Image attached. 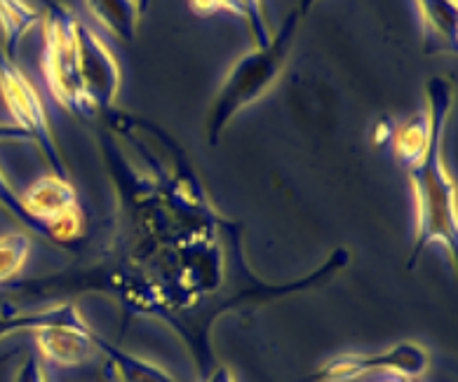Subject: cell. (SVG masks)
Returning <instances> with one entry per match:
<instances>
[{"label": "cell", "mask_w": 458, "mask_h": 382, "mask_svg": "<svg viewBox=\"0 0 458 382\" xmlns=\"http://www.w3.org/2000/svg\"><path fill=\"white\" fill-rule=\"evenodd\" d=\"M456 87L445 76L430 78L426 85V108L433 120L430 144L414 170L407 171L416 209L414 249L409 253L407 268L414 270L423 251L433 245L445 246L456 265L458 256V188L446 170L445 138L452 118Z\"/></svg>", "instance_id": "obj_1"}, {"label": "cell", "mask_w": 458, "mask_h": 382, "mask_svg": "<svg viewBox=\"0 0 458 382\" xmlns=\"http://www.w3.org/2000/svg\"><path fill=\"white\" fill-rule=\"evenodd\" d=\"M303 20L306 17L294 7L283 26L273 31V38L266 47H254L233 63L205 118V134L212 148L219 145L221 137L235 120V115L242 113L251 104H257L259 99H264L270 89L276 87L287 66L289 52Z\"/></svg>", "instance_id": "obj_2"}, {"label": "cell", "mask_w": 458, "mask_h": 382, "mask_svg": "<svg viewBox=\"0 0 458 382\" xmlns=\"http://www.w3.org/2000/svg\"><path fill=\"white\" fill-rule=\"evenodd\" d=\"M78 17L69 5L59 0L43 3V52H40V71L50 96L57 106L82 122H95L99 118L89 96L82 87L81 71H78V45H76Z\"/></svg>", "instance_id": "obj_3"}, {"label": "cell", "mask_w": 458, "mask_h": 382, "mask_svg": "<svg viewBox=\"0 0 458 382\" xmlns=\"http://www.w3.org/2000/svg\"><path fill=\"white\" fill-rule=\"evenodd\" d=\"M0 96L5 101L7 113L14 125L21 127L31 137L33 145L40 148L47 164L52 167V174L69 179V167L64 162L57 138L52 132L43 96L31 82V78L20 69L17 59L7 57L3 47H0Z\"/></svg>", "instance_id": "obj_4"}, {"label": "cell", "mask_w": 458, "mask_h": 382, "mask_svg": "<svg viewBox=\"0 0 458 382\" xmlns=\"http://www.w3.org/2000/svg\"><path fill=\"white\" fill-rule=\"evenodd\" d=\"M26 212L45 230V242L71 246L88 235V216L69 179L47 174L21 193Z\"/></svg>", "instance_id": "obj_5"}, {"label": "cell", "mask_w": 458, "mask_h": 382, "mask_svg": "<svg viewBox=\"0 0 458 382\" xmlns=\"http://www.w3.org/2000/svg\"><path fill=\"white\" fill-rule=\"evenodd\" d=\"M430 369V354L416 340H402L381 352H345L327 359L320 369L299 382H352L371 373L402 376L409 380L426 376Z\"/></svg>", "instance_id": "obj_6"}, {"label": "cell", "mask_w": 458, "mask_h": 382, "mask_svg": "<svg viewBox=\"0 0 458 382\" xmlns=\"http://www.w3.org/2000/svg\"><path fill=\"white\" fill-rule=\"evenodd\" d=\"M95 328L85 321L73 301H64V310L57 320L33 331L38 357L59 369H76L95 359L97 350Z\"/></svg>", "instance_id": "obj_7"}, {"label": "cell", "mask_w": 458, "mask_h": 382, "mask_svg": "<svg viewBox=\"0 0 458 382\" xmlns=\"http://www.w3.org/2000/svg\"><path fill=\"white\" fill-rule=\"evenodd\" d=\"M76 45L78 71H81L85 95L89 96L97 113H111L114 108H118V96L123 89V71L118 59L99 38V33L81 20L76 26Z\"/></svg>", "instance_id": "obj_8"}, {"label": "cell", "mask_w": 458, "mask_h": 382, "mask_svg": "<svg viewBox=\"0 0 458 382\" xmlns=\"http://www.w3.org/2000/svg\"><path fill=\"white\" fill-rule=\"evenodd\" d=\"M426 52H456L458 47V0H416Z\"/></svg>", "instance_id": "obj_9"}, {"label": "cell", "mask_w": 458, "mask_h": 382, "mask_svg": "<svg viewBox=\"0 0 458 382\" xmlns=\"http://www.w3.org/2000/svg\"><path fill=\"white\" fill-rule=\"evenodd\" d=\"M191 10L198 17H209L216 12H228L245 21L254 47H266L273 38V29L266 17L264 0H189Z\"/></svg>", "instance_id": "obj_10"}, {"label": "cell", "mask_w": 458, "mask_h": 382, "mask_svg": "<svg viewBox=\"0 0 458 382\" xmlns=\"http://www.w3.org/2000/svg\"><path fill=\"white\" fill-rule=\"evenodd\" d=\"M89 17L120 43H134L141 26L139 0H85Z\"/></svg>", "instance_id": "obj_11"}, {"label": "cell", "mask_w": 458, "mask_h": 382, "mask_svg": "<svg viewBox=\"0 0 458 382\" xmlns=\"http://www.w3.org/2000/svg\"><path fill=\"white\" fill-rule=\"evenodd\" d=\"M97 350L106 357L108 369L118 378V382H182L163 366H157L144 357H137L132 352L108 343L101 336H97Z\"/></svg>", "instance_id": "obj_12"}, {"label": "cell", "mask_w": 458, "mask_h": 382, "mask_svg": "<svg viewBox=\"0 0 458 382\" xmlns=\"http://www.w3.org/2000/svg\"><path fill=\"white\" fill-rule=\"evenodd\" d=\"M43 21V10L31 5L29 0H0V47L7 57L17 59L26 36L38 29Z\"/></svg>", "instance_id": "obj_13"}, {"label": "cell", "mask_w": 458, "mask_h": 382, "mask_svg": "<svg viewBox=\"0 0 458 382\" xmlns=\"http://www.w3.org/2000/svg\"><path fill=\"white\" fill-rule=\"evenodd\" d=\"M430 134H433V120H430L428 108H423L419 115L393 129L390 145H393L395 162L402 170L411 171L423 160L428 144H430Z\"/></svg>", "instance_id": "obj_14"}, {"label": "cell", "mask_w": 458, "mask_h": 382, "mask_svg": "<svg viewBox=\"0 0 458 382\" xmlns=\"http://www.w3.org/2000/svg\"><path fill=\"white\" fill-rule=\"evenodd\" d=\"M31 249L33 237L26 230H10L0 235V284L20 277Z\"/></svg>", "instance_id": "obj_15"}, {"label": "cell", "mask_w": 458, "mask_h": 382, "mask_svg": "<svg viewBox=\"0 0 458 382\" xmlns=\"http://www.w3.org/2000/svg\"><path fill=\"white\" fill-rule=\"evenodd\" d=\"M0 209L5 213H10L29 235H36V237L45 239V230L40 228L38 220L26 212L24 202H21V195L13 188V183L7 181V176L3 174V170H0Z\"/></svg>", "instance_id": "obj_16"}, {"label": "cell", "mask_w": 458, "mask_h": 382, "mask_svg": "<svg viewBox=\"0 0 458 382\" xmlns=\"http://www.w3.org/2000/svg\"><path fill=\"white\" fill-rule=\"evenodd\" d=\"M14 382H47V373H45L40 357L36 354L26 357L14 373Z\"/></svg>", "instance_id": "obj_17"}, {"label": "cell", "mask_w": 458, "mask_h": 382, "mask_svg": "<svg viewBox=\"0 0 458 382\" xmlns=\"http://www.w3.org/2000/svg\"><path fill=\"white\" fill-rule=\"evenodd\" d=\"M5 144H33L31 137L14 122H0V145Z\"/></svg>", "instance_id": "obj_18"}, {"label": "cell", "mask_w": 458, "mask_h": 382, "mask_svg": "<svg viewBox=\"0 0 458 382\" xmlns=\"http://www.w3.org/2000/svg\"><path fill=\"white\" fill-rule=\"evenodd\" d=\"M205 382H238V378L226 363H214L208 376H205Z\"/></svg>", "instance_id": "obj_19"}, {"label": "cell", "mask_w": 458, "mask_h": 382, "mask_svg": "<svg viewBox=\"0 0 458 382\" xmlns=\"http://www.w3.org/2000/svg\"><path fill=\"white\" fill-rule=\"evenodd\" d=\"M393 122H388V120H381L377 127H374V141H377L378 145L386 144V141H390V137H393Z\"/></svg>", "instance_id": "obj_20"}, {"label": "cell", "mask_w": 458, "mask_h": 382, "mask_svg": "<svg viewBox=\"0 0 458 382\" xmlns=\"http://www.w3.org/2000/svg\"><path fill=\"white\" fill-rule=\"evenodd\" d=\"M315 3H318V0H299V5H296V10H299V12H301L303 17H306V14L310 12V10H313Z\"/></svg>", "instance_id": "obj_21"}, {"label": "cell", "mask_w": 458, "mask_h": 382, "mask_svg": "<svg viewBox=\"0 0 458 382\" xmlns=\"http://www.w3.org/2000/svg\"><path fill=\"white\" fill-rule=\"evenodd\" d=\"M374 382H416V380H409V378H402V376H383Z\"/></svg>", "instance_id": "obj_22"}, {"label": "cell", "mask_w": 458, "mask_h": 382, "mask_svg": "<svg viewBox=\"0 0 458 382\" xmlns=\"http://www.w3.org/2000/svg\"><path fill=\"white\" fill-rule=\"evenodd\" d=\"M14 354H17V352H5V354H0V366H3V363L10 361V359H13Z\"/></svg>", "instance_id": "obj_23"}, {"label": "cell", "mask_w": 458, "mask_h": 382, "mask_svg": "<svg viewBox=\"0 0 458 382\" xmlns=\"http://www.w3.org/2000/svg\"><path fill=\"white\" fill-rule=\"evenodd\" d=\"M139 7H141V14H146L151 7V0H139Z\"/></svg>", "instance_id": "obj_24"}, {"label": "cell", "mask_w": 458, "mask_h": 382, "mask_svg": "<svg viewBox=\"0 0 458 382\" xmlns=\"http://www.w3.org/2000/svg\"><path fill=\"white\" fill-rule=\"evenodd\" d=\"M40 3H45V0H40Z\"/></svg>", "instance_id": "obj_25"}]
</instances>
